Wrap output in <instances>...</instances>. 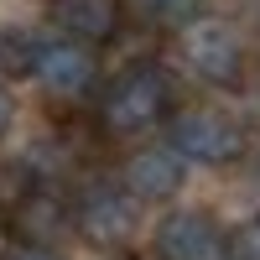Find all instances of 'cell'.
I'll list each match as a JSON object with an SVG mask.
<instances>
[{
  "mask_svg": "<svg viewBox=\"0 0 260 260\" xmlns=\"http://www.w3.org/2000/svg\"><path fill=\"white\" fill-rule=\"evenodd\" d=\"M26 73L42 94H52V99H83L94 89V78H99V57L94 47H83V42H68V37H52V42H37L31 47V62H26Z\"/></svg>",
  "mask_w": 260,
  "mask_h": 260,
  "instance_id": "cell-5",
  "label": "cell"
},
{
  "mask_svg": "<svg viewBox=\"0 0 260 260\" xmlns=\"http://www.w3.org/2000/svg\"><path fill=\"white\" fill-rule=\"evenodd\" d=\"M6 260H68L62 250H47V245H16Z\"/></svg>",
  "mask_w": 260,
  "mask_h": 260,
  "instance_id": "cell-12",
  "label": "cell"
},
{
  "mask_svg": "<svg viewBox=\"0 0 260 260\" xmlns=\"http://www.w3.org/2000/svg\"><path fill=\"white\" fill-rule=\"evenodd\" d=\"M146 21H156V26H192V21L203 16V0H130Z\"/></svg>",
  "mask_w": 260,
  "mask_h": 260,
  "instance_id": "cell-10",
  "label": "cell"
},
{
  "mask_svg": "<svg viewBox=\"0 0 260 260\" xmlns=\"http://www.w3.org/2000/svg\"><path fill=\"white\" fill-rule=\"evenodd\" d=\"M182 182H187V161L172 146H141V151H130V161L120 172V187L136 203H167V198L182 192Z\"/></svg>",
  "mask_w": 260,
  "mask_h": 260,
  "instance_id": "cell-7",
  "label": "cell"
},
{
  "mask_svg": "<svg viewBox=\"0 0 260 260\" xmlns=\"http://www.w3.org/2000/svg\"><path fill=\"white\" fill-rule=\"evenodd\" d=\"M68 229H73V203L57 198V192H47L42 182L11 208L16 245H47V250H57V234H68Z\"/></svg>",
  "mask_w": 260,
  "mask_h": 260,
  "instance_id": "cell-8",
  "label": "cell"
},
{
  "mask_svg": "<svg viewBox=\"0 0 260 260\" xmlns=\"http://www.w3.org/2000/svg\"><path fill=\"white\" fill-rule=\"evenodd\" d=\"M11 125H16V104H11V94L0 89V141L11 136Z\"/></svg>",
  "mask_w": 260,
  "mask_h": 260,
  "instance_id": "cell-13",
  "label": "cell"
},
{
  "mask_svg": "<svg viewBox=\"0 0 260 260\" xmlns=\"http://www.w3.org/2000/svg\"><path fill=\"white\" fill-rule=\"evenodd\" d=\"M177 110V89L161 62H136L99 94V130L115 141H136L146 130H161Z\"/></svg>",
  "mask_w": 260,
  "mask_h": 260,
  "instance_id": "cell-1",
  "label": "cell"
},
{
  "mask_svg": "<svg viewBox=\"0 0 260 260\" xmlns=\"http://www.w3.org/2000/svg\"><path fill=\"white\" fill-rule=\"evenodd\" d=\"M73 229L99 250H125L141 229V203L120 182H94L73 198Z\"/></svg>",
  "mask_w": 260,
  "mask_h": 260,
  "instance_id": "cell-4",
  "label": "cell"
},
{
  "mask_svg": "<svg viewBox=\"0 0 260 260\" xmlns=\"http://www.w3.org/2000/svg\"><path fill=\"white\" fill-rule=\"evenodd\" d=\"M11 250H16V234H11V229H6V224H0V260H6V255H11Z\"/></svg>",
  "mask_w": 260,
  "mask_h": 260,
  "instance_id": "cell-14",
  "label": "cell"
},
{
  "mask_svg": "<svg viewBox=\"0 0 260 260\" xmlns=\"http://www.w3.org/2000/svg\"><path fill=\"white\" fill-rule=\"evenodd\" d=\"M52 26L68 42H115V31L125 26V0H52Z\"/></svg>",
  "mask_w": 260,
  "mask_h": 260,
  "instance_id": "cell-9",
  "label": "cell"
},
{
  "mask_svg": "<svg viewBox=\"0 0 260 260\" xmlns=\"http://www.w3.org/2000/svg\"><path fill=\"white\" fill-rule=\"evenodd\" d=\"M182 62L192 78L213 83V89H240L250 73V52L240 31L219 16H198L192 26H182Z\"/></svg>",
  "mask_w": 260,
  "mask_h": 260,
  "instance_id": "cell-3",
  "label": "cell"
},
{
  "mask_svg": "<svg viewBox=\"0 0 260 260\" xmlns=\"http://www.w3.org/2000/svg\"><path fill=\"white\" fill-rule=\"evenodd\" d=\"M229 255L234 260H260V213H250V219L229 234Z\"/></svg>",
  "mask_w": 260,
  "mask_h": 260,
  "instance_id": "cell-11",
  "label": "cell"
},
{
  "mask_svg": "<svg viewBox=\"0 0 260 260\" xmlns=\"http://www.w3.org/2000/svg\"><path fill=\"white\" fill-rule=\"evenodd\" d=\"M167 130V146L177 151L187 167H229L245 156V125L224 115V110H203V104H192V110H172V120L161 125Z\"/></svg>",
  "mask_w": 260,
  "mask_h": 260,
  "instance_id": "cell-2",
  "label": "cell"
},
{
  "mask_svg": "<svg viewBox=\"0 0 260 260\" xmlns=\"http://www.w3.org/2000/svg\"><path fill=\"white\" fill-rule=\"evenodd\" d=\"M151 250L156 260H224L229 240L208 208H172L151 229Z\"/></svg>",
  "mask_w": 260,
  "mask_h": 260,
  "instance_id": "cell-6",
  "label": "cell"
}]
</instances>
